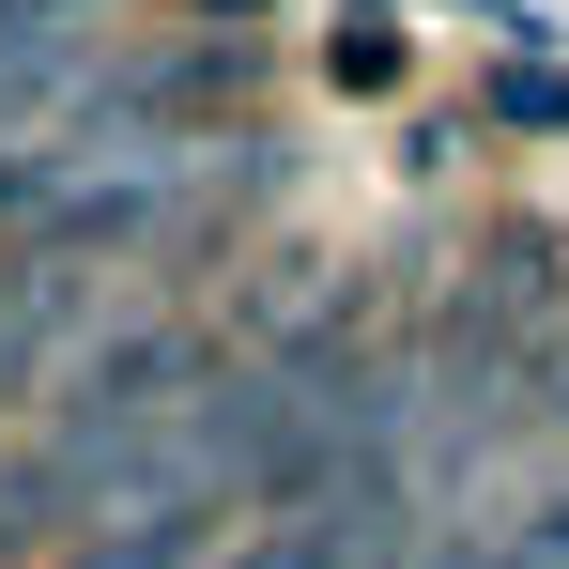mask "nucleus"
<instances>
[{
    "mask_svg": "<svg viewBox=\"0 0 569 569\" xmlns=\"http://www.w3.org/2000/svg\"><path fill=\"white\" fill-rule=\"evenodd\" d=\"M492 569H569V555H539V539H523V555H492Z\"/></svg>",
    "mask_w": 569,
    "mask_h": 569,
    "instance_id": "obj_6",
    "label": "nucleus"
},
{
    "mask_svg": "<svg viewBox=\"0 0 569 569\" xmlns=\"http://www.w3.org/2000/svg\"><path fill=\"white\" fill-rule=\"evenodd\" d=\"M385 523V492H355V508H292V523H262V539H231L216 569H355Z\"/></svg>",
    "mask_w": 569,
    "mask_h": 569,
    "instance_id": "obj_2",
    "label": "nucleus"
},
{
    "mask_svg": "<svg viewBox=\"0 0 569 569\" xmlns=\"http://www.w3.org/2000/svg\"><path fill=\"white\" fill-rule=\"evenodd\" d=\"M492 108H508V123H539V139H555V123H569V78H555V62H508V78H492Z\"/></svg>",
    "mask_w": 569,
    "mask_h": 569,
    "instance_id": "obj_4",
    "label": "nucleus"
},
{
    "mask_svg": "<svg viewBox=\"0 0 569 569\" xmlns=\"http://www.w3.org/2000/svg\"><path fill=\"white\" fill-rule=\"evenodd\" d=\"M62 186H78V154H62V139L0 154V231H31V247H47V216H62Z\"/></svg>",
    "mask_w": 569,
    "mask_h": 569,
    "instance_id": "obj_3",
    "label": "nucleus"
},
{
    "mask_svg": "<svg viewBox=\"0 0 569 569\" xmlns=\"http://www.w3.org/2000/svg\"><path fill=\"white\" fill-rule=\"evenodd\" d=\"M400 569H492V555H462V539H431V555H400Z\"/></svg>",
    "mask_w": 569,
    "mask_h": 569,
    "instance_id": "obj_5",
    "label": "nucleus"
},
{
    "mask_svg": "<svg viewBox=\"0 0 569 569\" xmlns=\"http://www.w3.org/2000/svg\"><path fill=\"white\" fill-rule=\"evenodd\" d=\"M62 355H93V262H0V400H31V385L62 370Z\"/></svg>",
    "mask_w": 569,
    "mask_h": 569,
    "instance_id": "obj_1",
    "label": "nucleus"
}]
</instances>
